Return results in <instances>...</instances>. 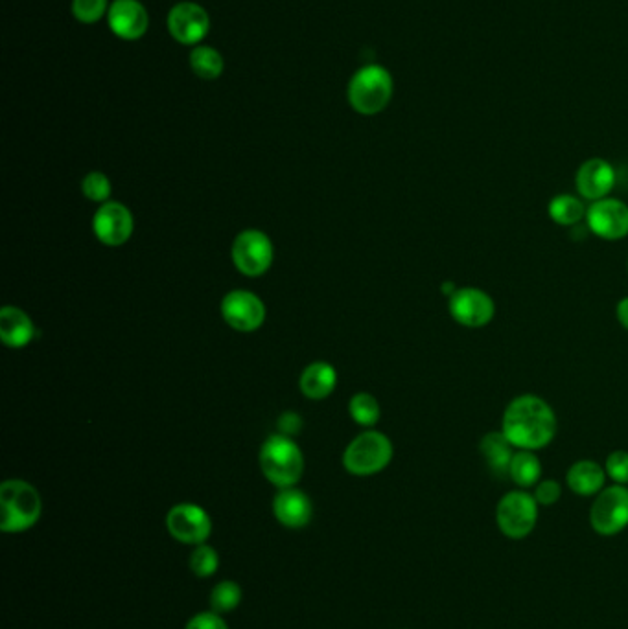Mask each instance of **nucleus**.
I'll return each instance as SVG.
<instances>
[{
    "label": "nucleus",
    "mask_w": 628,
    "mask_h": 629,
    "mask_svg": "<svg viewBox=\"0 0 628 629\" xmlns=\"http://www.w3.org/2000/svg\"><path fill=\"white\" fill-rule=\"evenodd\" d=\"M221 315L238 332H255L266 321V306L251 291H233L221 302Z\"/></svg>",
    "instance_id": "nucleus-13"
},
{
    "label": "nucleus",
    "mask_w": 628,
    "mask_h": 629,
    "mask_svg": "<svg viewBox=\"0 0 628 629\" xmlns=\"http://www.w3.org/2000/svg\"><path fill=\"white\" fill-rule=\"evenodd\" d=\"M82 190L87 199L104 205L111 195V183L104 173L93 172L83 179Z\"/></svg>",
    "instance_id": "nucleus-29"
},
{
    "label": "nucleus",
    "mask_w": 628,
    "mask_h": 629,
    "mask_svg": "<svg viewBox=\"0 0 628 629\" xmlns=\"http://www.w3.org/2000/svg\"><path fill=\"white\" fill-rule=\"evenodd\" d=\"M496 521L507 538H527L535 530L538 521L535 495L522 490L505 493L496 508Z\"/></svg>",
    "instance_id": "nucleus-6"
},
{
    "label": "nucleus",
    "mask_w": 628,
    "mask_h": 629,
    "mask_svg": "<svg viewBox=\"0 0 628 629\" xmlns=\"http://www.w3.org/2000/svg\"><path fill=\"white\" fill-rule=\"evenodd\" d=\"M0 337L10 348H24L34 341V322L23 309L8 306L0 311Z\"/></svg>",
    "instance_id": "nucleus-18"
},
{
    "label": "nucleus",
    "mask_w": 628,
    "mask_h": 629,
    "mask_svg": "<svg viewBox=\"0 0 628 629\" xmlns=\"http://www.w3.org/2000/svg\"><path fill=\"white\" fill-rule=\"evenodd\" d=\"M349 411L352 420L363 427H373L378 424L380 414H382L378 400L367 392H360L350 400Z\"/></svg>",
    "instance_id": "nucleus-25"
},
{
    "label": "nucleus",
    "mask_w": 628,
    "mask_h": 629,
    "mask_svg": "<svg viewBox=\"0 0 628 629\" xmlns=\"http://www.w3.org/2000/svg\"><path fill=\"white\" fill-rule=\"evenodd\" d=\"M347 96L356 113L378 115L393 98V76L382 65H365L350 78Z\"/></svg>",
    "instance_id": "nucleus-3"
},
{
    "label": "nucleus",
    "mask_w": 628,
    "mask_h": 629,
    "mask_svg": "<svg viewBox=\"0 0 628 629\" xmlns=\"http://www.w3.org/2000/svg\"><path fill=\"white\" fill-rule=\"evenodd\" d=\"M571 492L581 497H592L605 490L606 471L594 460H577L566 475Z\"/></svg>",
    "instance_id": "nucleus-19"
},
{
    "label": "nucleus",
    "mask_w": 628,
    "mask_h": 629,
    "mask_svg": "<svg viewBox=\"0 0 628 629\" xmlns=\"http://www.w3.org/2000/svg\"><path fill=\"white\" fill-rule=\"evenodd\" d=\"M168 32L181 45H201L210 32L209 13L196 2H179L168 13Z\"/></svg>",
    "instance_id": "nucleus-12"
},
{
    "label": "nucleus",
    "mask_w": 628,
    "mask_h": 629,
    "mask_svg": "<svg viewBox=\"0 0 628 629\" xmlns=\"http://www.w3.org/2000/svg\"><path fill=\"white\" fill-rule=\"evenodd\" d=\"M586 223L601 240H623L628 236V205L614 197L599 199L588 208Z\"/></svg>",
    "instance_id": "nucleus-11"
},
{
    "label": "nucleus",
    "mask_w": 628,
    "mask_h": 629,
    "mask_svg": "<svg viewBox=\"0 0 628 629\" xmlns=\"http://www.w3.org/2000/svg\"><path fill=\"white\" fill-rule=\"evenodd\" d=\"M260 468L277 488H291L301 481L304 471L303 453L290 436H269L260 449Z\"/></svg>",
    "instance_id": "nucleus-4"
},
{
    "label": "nucleus",
    "mask_w": 628,
    "mask_h": 629,
    "mask_svg": "<svg viewBox=\"0 0 628 629\" xmlns=\"http://www.w3.org/2000/svg\"><path fill=\"white\" fill-rule=\"evenodd\" d=\"M560 495H562V486L557 481H540L536 484V503L542 506H553L559 503Z\"/></svg>",
    "instance_id": "nucleus-31"
},
{
    "label": "nucleus",
    "mask_w": 628,
    "mask_h": 629,
    "mask_svg": "<svg viewBox=\"0 0 628 629\" xmlns=\"http://www.w3.org/2000/svg\"><path fill=\"white\" fill-rule=\"evenodd\" d=\"M336 383H338V374L334 366L323 361L304 368L303 376H301V390L310 400H323L326 396H330L336 389Z\"/></svg>",
    "instance_id": "nucleus-21"
},
{
    "label": "nucleus",
    "mask_w": 628,
    "mask_h": 629,
    "mask_svg": "<svg viewBox=\"0 0 628 629\" xmlns=\"http://www.w3.org/2000/svg\"><path fill=\"white\" fill-rule=\"evenodd\" d=\"M233 262L245 276L268 273L273 262V245L269 236L260 230H244L233 243Z\"/></svg>",
    "instance_id": "nucleus-9"
},
{
    "label": "nucleus",
    "mask_w": 628,
    "mask_h": 629,
    "mask_svg": "<svg viewBox=\"0 0 628 629\" xmlns=\"http://www.w3.org/2000/svg\"><path fill=\"white\" fill-rule=\"evenodd\" d=\"M109 0H72V15L83 24L98 23L107 17Z\"/></svg>",
    "instance_id": "nucleus-28"
},
{
    "label": "nucleus",
    "mask_w": 628,
    "mask_h": 629,
    "mask_svg": "<svg viewBox=\"0 0 628 629\" xmlns=\"http://www.w3.org/2000/svg\"><path fill=\"white\" fill-rule=\"evenodd\" d=\"M577 194L582 199L595 203L605 199L616 186V170L605 159H590L581 164L575 175Z\"/></svg>",
    "instance_id": "nucleus-16"
},
{
    "label": "nucleus",
    "mask_w": 628,
    "mask_h": 629,
    "mask_svg": "<svg viewBox=\"0 0 628 629\" xmlns=\"http://www.w3.org/2000/svg\"><path fill=\"white\" fill-rule=\"evenodd\" d=\"M301 425H303L301 418L293 412L284 414L279 420L280 431H282V435L286 436L297 435L301 431Z\"/></svg>",
    "instance_id": "nucleus-33"
},
{
    "label": "nucleus",
    "mask_w": 628,
    "mask_h": 629,
    "mask_svg": "<svg viewBox=\"0 0 628 629\" xmlns=\"http://www.w3.org/2000/svg\"><path fill=\"white\" fill-rule=\"evenodd\" d=\"M166 527L172 538L185 545H203L210 538L212 521L198 504H175L166 515Z\"/></svg>",
    "instance_id": "nucleus-10"
},
{
    "label": "nucleus",
    "mask_w": 628,
    "mask_h": 629,
    "mask_svg": "<svg viewBox=\"0 0 628 629\" xmlns=\"http://www.w3.org/2000/svg\"><path fill=\"white\" fill-rule=\"evenodd\" d=\"M218 567H220V556L207 543L198 545L190 554V571L194 572L198 578L214 576Z\"/></svg>",
    "instance_id": "nucleus-27"
},
{
    "label": "nucleus",
    "mask_w": 628,
    "mask_h": 629,
    "mask_svg": "<svg viewBox=\"0 0 628 629\" xmlns=\"http://www.w3.org/2000/svg\"><path fill=\"white\" fill-rule=\"evenodd\" d=\"M586 212H588V208L584 206L581 197H577V195H555L547 205L549 218L562 227L579 225L582 219L586 218Z\"/></svg>",
    "instance_id": "nucleus-22"
},
{
    "label": "nucleus",
    "mask_w": 628,
    "mask_h": 629,
    "mask_svg": "<svg viewBox=\"0 0 628 629\" xmlns=\"http://www.w3.org/2000/svg\"><path fill=\"white\" fill-rule=\"evenodd\" d=\"M185 629H229V626L221 618L220 613L205 611V613H198L196 617L190 618Z\"/></svg>",
    "instance_id": "nucleus-32"
},
{
    "label": "nucleus",
    "mask_w": 628,
    "mask_h": 629,
    "mask_svg": "<svg viewBox=\"0 0 628 629\" xmlns=\"http://www.w3.org/2000/svg\"><path fill=\"white\" fill-rule=\"evenodd\" d=\"M242 602V589L236 582H220L210 593V607L214 613H229Z\"/></svg>",
    "instance_id": "nucleus-26"
},
{
    "label": "nucleus",
    "mask_w": 628,
    "mask_h": 629,
    "mask_svg": "<svg viewBox=\"0 0 628 629\" xmlns=\"http://www.w3.org/2000/svg\"><path fill=\"white\" fill-rule=\"evenodd\" d=\"M190 69L201 80H218L225 69V61L216 48L198 45L190 52Z\"/></svg>",
    "instance_id": "nucleus-24"
},
{
    "label": "nucleus",
    "mask_w": 628,
    "mask_h": 629,
    "mask_svg": "<svg viewBox=\"0 0 628 629\" xmlns=\"http://www.w3.org/2000/svg\"><path fill=\"white\" fill-rule=\"evenodd\" d=\"M273 514L286 528H304L312 519V501L297 488H282L273 501Z\"/></svg>",
    "instance_id": "nucleus-17"
},
{
    "label": "nucleus",
    "mask_w": 628,
    "mask_h": 629,
    "mask_svg": "<svg viewBox=\"0 0 628 629\" xmlns=\"http://www.w3.org/2000/svg\"><path fill=\"white\" fill-rule=\"evenodd\" d=\"M43 512L41 495L32 484L12 479L0 486V528L19 534L34 527Z\"/></svg>",
    "instance_id": "nucleus-2"
},
{
    "label": "nucleus",
    "mask_w": 628,
    "mask_h": 629,
    "mask_svg": "<svg viewBox=\"0 0 628 629\" xmlns=\"http://www.w3.org/2000/svg\"><path fill=\"white\" fill-rule=\"evenodd\" d=\"M393 460L391 440L378 431H367L356 436L345 449L343 464L352 475L369 477L380 473Z\"/></svg>",
    "instance_id": "nucleus-5"
},
{
    "label": "nucleus",
    "mask_w": 628,
    "mask_h": 629,
    "mask_svg": "<svg viewBox=\"0 0 628 629\" xmlns=\"http://www.w3.org/2000/svg\"><path fill=\"white\" fill-rule=\"evenodd\" d=\"M501 433L516 449H544L557 435V414L544 398L522 394L503 412Z\"/></svg>",
    "instance_id": "nucleus-1"
},
{
    "label": "nucleus",
    "mask_w": 628,
    "mask_h": 629,
    "mask_svg": "<svg viewBox=\"0 0 628 629\" xmlns=\"http://www.w3.org/2000/svg\"><path fill=\"white\" fill-rule=\"evenodd\" d=\"M109 30L124 41H137L150 28V15L139 0H115L107 12Z\"/></svg>",
    "instance_id": "nucleus-15"
},
{
    "label": "nucleus",
    "mask_w": 628,
    "mask_h": 629,
    "mask_svg": "<svg viewBox=\"0 0 628 629\" xmlns=\"http://www.w3.org/2000/svg\"><path fill=\"white\" fill-rule=\"evenodd\" d=\"M606 477L616 484H628V453L623 449L612 451L605 462Z\"/></svg>",
    "instance_id": "nucleus-30"
},
{
    "label": "nucleus",
    "mask_w": 628,
    "mask_h": 629,
    "mask_svg": "<svg viewBox=\"0 0 628 629\" xmlns=\"http://www.w3.org/2000/svg\"><path fill=\"white\" fill-rule=\"evenodd\" d=\"M590 523L601 536H616L628 527V488L614 484L597 493L590 510Z\"/></svg>",
    "instance_id": "nucleus-7"
},
{
    "label": "nucleus",
    "mask_w": 628,
    "mask_h": 629,
    "mask_svg": "<svg viewBox=\"0 0 628 629\" xmlns=\"http://www.w3.org/2000/svg\"><path fill=\"white\" fill-rule=\"evenodd\" d=\"M448 308H450L452 319L457 324H461L465 328H472V330L485 328L496 315V304H494L492 297L477 287L457 289L454 295L450 297Z\"/></svg>",
    "instance_id": "nucleus-8"
},
{
    "label": "nucleus",
    "mask_w": 628,
    "mask_h": 629,
    "mask_svg": "<svg viewBox=\"0 0 628 629\" xmlns=\"http://www.w3.org/2000/svg\"><path fill=\"white\" fill-rule=\"evenodd\" d=\"M93 229L96 238L109 247H120L133 236L135 221L126 206L107 201L94 214Z\"/></svg>",
    "instance_id": "nucleus-14"
},
{
    "label": "nucleus",
    "mask_w": 628,
    "mask_h": 629,
    "mask_svg": "<svg viewBox=\"0 0 628 629\" xmlns=\"http://www.w3.org/2000/svg\"><path fill=\"white\" fill-rule=\"evenodd\" d=\"M509 477L520 488H531L540 482L542 477V462L536 457L535 451L518 449L512 457Z\"/></svg>",
    "instance_id": "nucleus-23"
},
{
    "label": "nucleus",
    "mask_w": 628,
    "mask_h": 629,
    "mask_svg": "<svg viewBox=\"0 0 628 629\" xmlns=\"http://www.w3.org/2000/svg\"><path fill=\"white\" fill-rule=\"evenodd\" d=\"M617 321L628 330V297L621 298L616 308Z\"/></svg>",
    "instance_id": "nucleus-34"
},
{
    "label": "nucleus",
    "mask_w": 628,
    "mask_h": 629,
    "mask_svg": "<svg viewBox=\"0 0 628 629\" xmlns=\"http://www.w3.org/2000/svg\"><path fill=\"white\" fill-rule=\"evenodd\" d=\"M514 449L516 447L512 446L501 431H490L479 442V451L496 477H509L512 457L516 453Z\"/></svg>",
    "instance_id": "nucleus-20"
}]
</instances>
